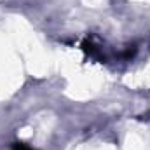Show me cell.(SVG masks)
<instances>
[{
  "label": "cell",
  "mask_w": 150,
  "mask_h": 150,
  "mask_svg": "<svg viewBox=\"0 0 150 150\" xmlns=\"http://www.w3.org/2000/svg\"><path fill=\"white\" fill-rule=\"evenodd\" d=\"M14 150H33V149H30L25 143H14Z\"/></svg>",
  "instance_id": "cell-1"
}]
</instances>
